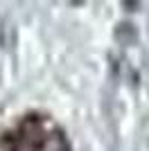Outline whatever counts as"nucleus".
<instances>
[]
</instances>
